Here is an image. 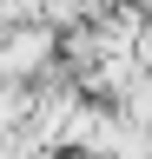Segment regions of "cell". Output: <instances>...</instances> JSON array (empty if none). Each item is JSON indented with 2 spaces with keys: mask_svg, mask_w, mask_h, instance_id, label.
<instances>
[{
  "mask_svg": "<svg viewBox=\"0 0 152 159\" xmlns=\"http://www.w3.org/2000/svg\"><path fill=\"white\" fill-rule=\"evenodd\" d=\"M60 66V27H46V20H13L7 33H0V80H13V86H33L40 73Z\"/></svg>",
  "mask_w": 152,
  "mask_h": 159,
  "instance_id": "1",
  "label": "cell"
},
{
  "mask_svg": "<svg viewBox=\"0 0 152 159\" xmlns=\"http://www.w3.org/2000/svg\"><path fill=\"white\" fill-rule=\"evenodd\" d=\"M27 119V86H13V80H0V139H13Z\"/></svg>",
  "mask_w": 152,
  "mask_h": 159,
  "instance_id": "3",
  "label": "cell"
},
{
  "mask_svg": "<svg viewBox=\"0 0 152 159\" xmlns=\"http://www.w3.org/2000/svg\"><path fill=\"white\" fill-rule=\"evenodd\" d=\"M112 133H119V113H112L106 99H86L80 93V106H73L66 126H60V152H73V159H106Z\"/></svg>",
  "mask_w": 152,
  "mask_h": 159,
  "instance_id": "2",
  "label": "cell"
}]
</instances>
